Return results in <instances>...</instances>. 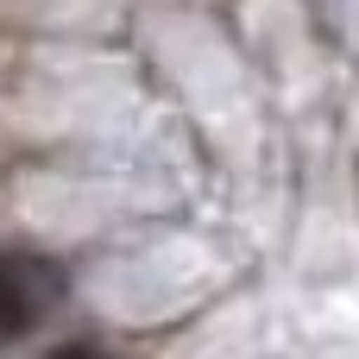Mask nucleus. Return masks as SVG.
<instances>
[{"label":"nucleus","mask_w":359,"mask_h":359,"mask_svg":"<svg viewBox=\"0 0 359 359\" xmlns=\"http://www.w3.org/2000/svg\"><path fill=\"white\" fill-rule=\"evenodd\" d=\"M63 297V271L38 252H0V341L32 334Z\"/></svg>","instance_id":"1"},{"label":"nucleus","mask_w":359,"mask_h":359,"mask_svg":"<svg viewBox=\"0 0 359 359\" xmlns=\"http://www.w3.org/2000/svg\"><path fill=\"white\" fill-rule=\"evenodd\" d=\"M44 359H114L107 347H88V341H69V347H50Z\"/></svg>","instance_id":"2"}]
</instances>
